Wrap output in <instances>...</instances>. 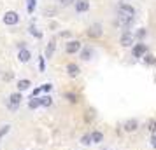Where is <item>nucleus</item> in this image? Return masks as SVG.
<instances>
[{
	"instance_id": "obj_1",
	"label": "nucleus",
	"mask_w": 156,
	"mask_h": 150,
	"mask_svg": "<svg viewBox=\"0 0 156 150\" xmlns=\"http://www.w3.org/2000/svg\"><path fill=\"white\" fill-rule=\"evenodd\" d=\"M86 35H88V38H100V37L104 35V26L100 25V23H93L90 28L86 30Z\"/></svg>"
},
{
	"instance_id": "obj_2",
	"label": "nucleus",
	"mask_w": 156,
	"mask_h": 150,
	"mask_svg": "<svg viewBox=\"0 0 156 150\" xmlns=\"http://www.w3.org/2000/svg\"><path fill=\"white\" fill-rule=\"evenodd\" d=\"M2 21H4V25H7V26H14V25L20 23V14L16 11H7L5 14L2 16Z\"/></svg>"
},
{
	"instance_id": "obj_3",
	"label": "nucleus",
	"mask_w": 156,
	"mask_h": 150,
	"mask_svg": "<svg viewBox=\"0 0 156 150\" xmlns=\"http://www.w3.org/2000/svg\"><path fill=\"white\" fill-rule=\"evenodd\" d=\"M114 25H116V26H119V28H123V30H130V28H132V25H133V18H132V16L119 14Z\"/></svg>"
},
{
	"instance_id": "obj_4",
	"label": "nucleus",
	"mask_w": 156,
	"mask_h": 150,
	"mask_svg": "<svg viewBox=\"0 0 156 150\" xmlns=\"http://www.w3.org/2000/svg\"><path fill=\"white\" fill-rule=\"evenodd\" d=\"M135 42V38H133V33L130 32V30H123V33H121L119 37V44L123 45V47H132Z\"/></svg>"
},
{
	"instance_id": "obj_5",
	"label": "nucleus",
	"mask_w": 156,
	"mask_h": 150,
	"mask_svg": "<svg viewBox=\"0 0 156 150\" xmlns=\"http://www.w3.org/2000/svg\"><path fill=\"white\" fill-rule=\"evenodd\" d=\"M81 49H83V42L81 40H69L65 44V52L67 54H77Z\"/></svg>"
},
{
	"instance_id": "obj_6",
	"label": "nucleus",
	"mask_w": 156,
	"mask_h": 150,
	"mask_svg": "<svg viewBox=\"0 0 156 150\" xmlns=\"http://www.w3.org/2000/svg\"><path fill=\"white\" fill-rule=\"evenodd\" d=\"M146 52H147V45L144 42H137L132 45V54H133V58H142Z\"/></svg>"
},
{
	"instance_id": "obj_7",
	"label": "nucleus",
	"mask_w": 156,
	"mask_h": 150,
	"mask_svg": "<svg viewBox=\"0 0 156 150\" xmlns=\"http://www.w3.org/2000/svg\"><path fill=\"white\" fill-rule=\"evenodd\" d=\"M118 12L119 14H125V16H135V7L133 5H130V4H125V2H121L119 7H118Z\"/></svg>"
},
{
	"instance_id": "obj_8",
	"label": "nucleus",
	"mask_w": 156,
	"mask_h": 150,
	"mask_svg": "<svg viewBox=\"0 0 156 150\" xmlns=\"http://www.w3.org/2000/svg\"><path fill=\"white\" fill-rule=\"evenodd\" d=\"M16 89H18V93L30 91V89H32V80L30 79H20L18 82H16Z\"/></svg>"
},
{
	"instance_id": "obj_9",
	"label": "nucleus",
	"mask_w": 156,
	"mask_h": 150,
	"mask_svg": "<svg viewBox=\"0 0 156 150\" xmlns=\"http://www.w3.org/2000/svg\"><path fill=\"white\" fill-rule=\"evenodd\" d=\"M139 129V121L137 119H128L125 124H123V131L125 133H135Z\"/></svg>"
},
{
	"instance_id": "obj_10",
	"label": "nucleus",
	"mask_w": 156,
	"mask_h": 150,
	"mask_svg": "<svg viewBox=\"0 0 156 150\" xmlns=\"http://www.w3.org/2000/svg\"><path fill=\"white\" fill-rule=\"evenodd\" d=\"M74 7H76V12L83 14L86 11H90V0H76L74 2Z\"/></svg>"
},
{
	"instance_id": "obj_11",
	"label": "nucleus",
	"mask_w": 156,
	"mask_h": 150,
	"mask_svg": "<svg viewBox=\"0 0 156 150\" xmlns=\"http://www.w3.org/2000/svg\"><path fill=\"white\" fill-rule=\"evenodd\" d=\"M93 54H95V51H93L91 45H84L83 49L79 51V56H81L83 61H90V59L93 58Z\"/></svg>"
},
{
	"instance_id": "obj_12",
	"label": "nucleus",
	"mask_w": 156,
	"mask_h": 150,
	"mask_svg": "<svg viewBox=\"0 0 156 150\" xmlns=\"http://www.w3.org/2000/svg\"><path fill=\"white\" fill-rule=\"evenodd\" d=\"M55 51H56V38H51L49 42H48V45H46V52H44V58H46V59L53 58Z\"/></svg>"
},
{
	"instance_id": "obj_13",
	"label": "nucleus",
	"mask_w": 156,
	"mask_h": 150,
	"mask_svg": "<svg viewBox=\"0 0 156 150\" xmlns=\"http://www.w3.org/2000/svg\"><path fill=\"white\" fill-rule=\"evenodd\" d=\"M67 73H69L70 79H76L79 73H81V66L77 63H69L67 65Z\"/></svg>"
},
{
	"instance_id": "obj_14",
	"label": "nucleus",
	"mask_w": 156,
	"mask_h": 150,
	"mask_svg": "<svg viewBox=\"0 0 156 150\" xmlns=\"http://www.w3.org/2000/svg\"><path fill=\"white\" fill-rule=\"evenodd\" d=\"M30 59H32V52H30L28 47L18 51V61H20V63H28Z\"/></svg>"
},
{
	"instance_id": "obj_15",
	"label": "nucleus",
	"mask_w": 156,
	"mask_h": 150,
	"mask_svg": "<svg viewBox=\"0 0 156 150\" xmlns=\"http://www.w3.org/2000/svg\"><path fill=\"white\" fill-rule=\"evenodd\" d=\"M91 135V143H95V145H100V143H104V133L102 131H98V129H95V131H91L90 133Z\"/></svg>"
},
{
	"instance_id": "obj_16",
	"label": "nucleus",
	"mask_w": 156,
	"mask_h": 150,
	"mask_svg": "<svg viewBox=\"0 0 156 150\" xmlns=\"http://www.w3.org/2000/svg\"><path fill=\"white\" fill-rule=\"evenodd\" d=\"M7 101L11 103V105H21V101H23V93H12V94H9V98Z\"/></svg>"
},
{
	"instance_id": "obj_17",
	"label": "nucleus",
	"mask_w": 156,
	"mask_h": 150,
	"mask_svg": "<svg viewBox=\"0 0 156 150\" xmlns=\"http://www.w3.org/2000/svg\"><path fill=\"white\" fill-rule=\"evenodd\" d=\"M63 98L69 101V103H72V105L79 103V94L74 93V91H65V93H63Z\"/></svg>"
},
{
	"instance_id": "obj_18",
	"label": "nucleus",
	"mask_w": 156,
	"mask_h": 150,
	"mask_svg": "<svg viewBox=\"0 0 156 150\" xmlns=\"http://www.w3.org/2000/svg\"><path fill=\"white\" fill-rule=\"evenodd\" d=\"M28 33H30L32 37H35V38H42V37H44V33L35 26V21L30 23V26H28Z\"/></svg>"
},
{
	"instance_id": "obj_19",
	"label": "nucleus",
	"mask_w": 156,
	"mask_h": 150,
	"mask_svg": "<svg viewBox=\"0 0 156 150\" xmlns=\"http://www.w3.org/2000/svg\"><path fill=\"white\" fill-rule=\"evenodd\" d=\"M95 117H97L95 108H88V110L84 112V122H88V124H91V122L95 121Z\"/></svg>"
},
{
	"instance_id": "obj_20",
	"label": "nucleus",
	"mask_w": 156,
	"mask_h": 150,
	"mask_svg": "<svg viewBox=\"0 0 156 150\" xmlns=\"http://www.w3.org/2000/svg\"><path fill=\"white\" fill-rule=\"evenodd\" d=\"M142 61H144V65H147V66H153V65H156V56L146 52V54L142 56Z\"/></svg>"
},
{
	"instance_id": "obj_21",
	"label": "nucleus",
	"mask_w": 156,
	"mask_h": 150,
	"mask_svg": "<svg viewBox=\"0 0 156 150\" xmlns=\"http://www.w3.org/2000/svg\"><path fill=\"white\" fill-rule=\"evenodd\" d=\"M51 105H53V98H51L49 94H42V96H41V107L49 108Z\"/></svg>"
},
{
	"instance_id": "obj_22",
	"label": "nucleus",
	"mask_w": 156,
	"mask_h": 150,
	"mask_svg": "<svg viewBox=\"0 0 156 150\" xmlns=\"http://www.w3.org/2000/svg\"><path fill=\"white\" fill-rule=\"evenodd\" d=\"M39 107H41V96H37V98H28V108L30 110H37Z\"/></svg>"
},
{
	"instance_id": "obj_23",
	"label": "nucleus",
	"mask_w": 156,
	"mask_h": 150,
	"mask_svg": "<svg viewBox=\"0 0 156 150\" xmlns=\"http://www.w3.org/2000/svg\"><path fill=\"white\" fill-rule=\"evenodd\" d=\"M79 143H81L83 147H90V145H93L91 143V135H90V133H84V135L79 138Z\"/></svg>"
},
{
	"instance_id": "obj_24",
	"label": "nucleus",
	"mask_w": 156,
	"mask_h": 150,
	"mask_svg": "<svg viewBox=\"0 0 156 150\" xmlns=\"http://www.w3.org/2000/svg\"><path fill=\"white\" fill-rule=\"evenodd\" d=\"M146 35H147V32H146V28H139L137 32L133 33V38H137L139 42H142L144 38H146Z\"/></svg>"
},
{
	"instance_id": "obj_25",
	"label": "nucleus",
	"mask_w": 156,
	"mask_h": 150,
	"mask_svg": "<svg viewBox=\"0 0 156 150\" xmlns=\"http://www.w3.org/2000/svg\"><path fill=\"white\" fill-rule=\"evenodd\" d=\"M11 128H12V126H11V124H4V126H2V128H0V140H2V138H4V136L7 135L9 131H11Z\"/></svg>"
},
{
	"instance_id": "obj_26",
	"label": "nucleus",
	"mask_w": 156,
	"mask_h": 150,
	"mask_svg": "<svg viewBox=\"0 0 156 150\" xmlns=\"http://www.w3.org/2000/svg\"><path fill=\"white\" fill-rule=\"evenodd\" d=\"M41 91H42L44 94H49L51 91H53V84H51V82H46V84H42V86H41Z\"/></svg>"
},
{
	"instance_id": "obj_27",
	"label": "nucleus",
	"mask_w": 156,
	"mask_h": 150,
	"mask_svg": "<svg viewBox=\"0 0 156 150\" xmlns=\"http://www.w3.org/2000/svg\"><path fill=\"white\" fill-rule=\"evenodd\" d=\"M147 129L151 135H156V119H151V121L147 122Z\"/></svg>"
},
{
	"instance_id": "obj_28",
	"label": "nucleus",
	"mask_w": 156,
	"mask_h": 150,
	"mask_svg": "<svg viewBox=\"0 0 156 150\" xmlns=\"http://www.w3.org/2000/svg\"><path fill=\"white\" fill-rule=\"evenodd\" d=\"M35 5H37V0H28V2H27V11H28L30 14L35 11Z\"/></svg>"
},
{
	"instance_id": "obj_29",
	"label": "nucleus",
	"mask_w": 156,
	"mask_h": 150,
	"mask_svg": "<svg viewBox=\"0 0 156 150\" xmlns=\"http://www.w3.org/2000/svg\"><path fill=\"white\" fill-rule=\"evenodd\" d=\"M2 79H4V82H11V80H14V72H5V73L2 75Z\"/></svg>"
},
{
	"instance_id": "obj_30",
	"label": "nucleus",
	"mask_w": 156,
	"mask_h": 150,
	"mask_svg": "<svg viewBox=\"0 0 156 150\" xmlns=\"http://www.w3.org/2000/svg\"><path fill=\"white\" fill-rule=\"evenodd\" d=\"M39 72H46V58L42 54L39 56Z\"/></svg>"
},
{
	"instance_id": "obj_31",
	"label": "nucleus",
	"mask_w": 156,
	"mask_h": 150,
	"mask_svg": "<svg viewBox=\"0 0 156 150\" xmlns=\"http://www.w3.org/2000/svg\"><path fill=\"white\" fill-rule=\"evenodd\" d=\"M44 14L48 16V18H53V16H56V9L55 7H46L44 9Z\"/></svg>"
},
{
	"instance_id": "obj_32",
	"label": "nucleus",
	"mask_w": 156,
	"mask_h": 150,
	"mask_svg": "<svg viewBox=\"0 0 156 150\" xmlns=\"http://www.w3.org/2000/svg\"><path fill=\"white\" fill-rule=\"evenodd\" d=\"M5 107H7L9 112H18V110H20V105H11L7 100H5Z\"/></svg>"
},
{
	"instance_id": "obj_33",
	"label": "nucleus",
	"mask_w": 156,
	"mask_h": 150,
	"mask_svg": "<svg viewBox=\"0 0 156 150\" xmlns=\"http://www.w3.org/2000/svg\"><path fill=\"white\" fill-rule=\"evenodd\" d=\"M41 93H42L41 87H35V89H32V96L30 98H37V96H41Z\"/></svg>"
},
{
	"instance_id": "obj_34",
	"label": "nucleus",
	"mask_w": 156,
	"mask_h": 150,
	"mask_svg": "<svg viewBox=\"0 0 156 150\" xmlns=\"http://www.w3.org/2000/svg\"><path fill=\"white\" fill-rule=\"evenodd\" d=\"M74 2H76V0H60V4H62L63 7H69V5H72V4H74Z\"/></svg>"
},
{
	"instance_id": "obj_35",
	"label": "nucleus",
	"mask_w": 156,
	"mask_h": 150,
	"mask_svg": "<svg viewBox=\"0 0 156 150\" xmlns=\"http://www.w3.org/2000/svg\"><path fill=\"white\" fill-rule=\"evenodd\" d=\"M60 37H62V38H70L72 33L70 32H60Z\"/></svg>"
},
{
	"instance_id": "obj_36",
	"label": "nucleus",
	"mask_w": 156,
	"mask_h": 150,
	"mask_svg": "<svg viewBox=\"0 0 156 150\" xmlns=\"http://www.w3.org/2000/svg\"><path fill=\"white\" fill-rule=\"evenodd\" d=\"M16 47H18V51L27 49V42H18V44H16Z\"/></svg>"
},
{
	"instance_id": "obj_37",
	"label": "nucleus",
	"mask_w": 156,
	"mask_h": 150,
	"mask_svg": "<svg viewBox=\"0 0 156 150\" xmlns=\"http://www.w3.org/2000/svg\"><path fill=\"white\" fill-rule=\"evenodd\" d=\"M151 147L156 148V135H151Z\"/></svg>"
},
{
	"instance_id": "obj_38",
	"label": "nucleus",
	"mask_w": 156,
	"mask_h": 150,
	"mask_svg": "<svg viewBox=\"0 0 156 150\" xmlns=\"http://www.w3.org/2000/svg\"><path fill=\"white\" fill-rule=\"evenodd\" d=\"M49 28H51V30H55V28H56V23L51 21V23H49Z\"/></svg>"
},
{
	"instance_id": "obj_39",
	"label": "nucleus",
	"mask_w": 156,
	"mask_h": 150,
	"mask_svg": "<svg viewBox=\"0 0 156 150\" xmlns=\"http://www.w3.org/2000/svg\"><path fill=\"white\" fill-rule=\"evenodd\" d=\"M0 73H2V72H0Z\"/></svg>"
},
{
	"instance_id": "obj_40",
	"label": "nucleus",
	"mask_w": 156,
	"mask_h": 150,
	"mask_svg": "<svg viewBox=\"0 0 156 150\" xmlns=\"http://www.w3.org/2000/svg\"><path fill=\"white\" fill-rule=\"evenodd\" d=\"M0 150H2V148H0Z\"/></svg>"
}]
</instances>
